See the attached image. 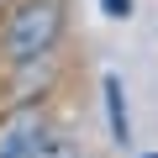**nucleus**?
Returning <instances> with one entry per match:
<instances>
[{
  "mask_svg": "<svg viewBox=\"0 0 158 158\" xmlns=\"http://www.w3.org/2000/svg\"><path fill=\"white\" fill-rule=\"evenodd\" d=\"M63 37V0H21V6L6 16V32H0V48L16 69L42 63Z\"/></svg>",
  "mask_w": 158,
  "mask_h": 158,
  "instance_id": "f257e3e1",
  "label": "nucleus"
},
{
  "mask_svg": "<svg viewBox=\"0 0 158 158\" xmlns=\"http://www.w3.org/2000/svg\"><path fill=\"white\" fill-rule=\"evenodd\" d=\"M48 142V116L42 106H16L0 116V158H32Z\"/></svg>",
  "mask_w": 158,
  "mask_h": 158,
  "instance_id": "f03ea898",
  "label": "nucleus"
},
{
  "mask_svg": "<svg viewBox=\"0 0 158 158\" xmlns=\"http://www.w3.org/2000/svg\"><path fill=\"white\" fill-rule=\"evenodd\" d=\"M100 95H106L111 142H116V148H127V142H132V116H127V90H121V74H100Z\"/></svg>",
  "mask_w": 158,
  "mask_h": 158,
  "instance_id": "7ed1b4c3",
  "label": "nucleus"
},
{
  "mask_svg": "<svg viewBox=\"0 0 158 158\" xmlns=\"http://www.w3.org/2000/svg\"><path fill=\"white\" fill-rule=\"evenodd\" d=\"M32 158H79V153H74L69 142H53V137H48V142H42V148H37Z\"/></svg>",
  "mask_w": 158,
  "mask_h": 158,
  "instance_id": "20e7f679",
  "label": "nucleus"
},
{
  "mask_svg": "<svg viewBox=\"0 0 158 158\" xmlns=\"http://www.w3.org/2000/svg\"><path fill=\"white\" fill-rule=\"evenodd\" d=\"M100 11H106L111 21H127V16H132V0H100Z\"/></svg>",
  "mask_w": 158,
  "mask_h": 158,
  "instance_id": "39448f33",
  "label": "nucleus"
},
{
  "mask_svg": "<svg viewBox=\"0 0 158 158\" xmlns=\"http://www.w3.org/2000/svg\"><path fill=\"white\" fill-rule=\"evenodd\" d=\"M142 158H158V153H142Z\"/></svg>",
  "mask_w": 158,
  "mask_h": 158,
  "instance_id": "423d86ee",
  "label": "nucleus"
}]
</instances>
